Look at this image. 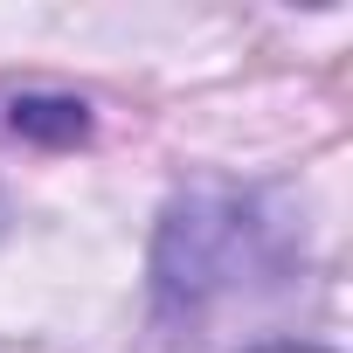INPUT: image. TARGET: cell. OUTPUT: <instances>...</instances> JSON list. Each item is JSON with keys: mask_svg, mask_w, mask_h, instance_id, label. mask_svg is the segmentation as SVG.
<instances>
[{"mask_svg": "<svg viewBox=\"0 0 353 353\" xmlns=\"http://www.w3.org/2000/svg\"><path fill=\"white\" fill-rule=\"evenodd\" d=\"M8 125L35 145H77V139H90V104L63 97V90H28L8 104Z\"/></svg>", "mask_w": 353, "mask_h": 353, "instance_id": "2", "label": "cell"}, {"mask_svg": "<svg viewBox=\"0 0 353 353\" xmlns=\"http://www.w3.org/2000/svg\"><path fill=\"white\" fill-rule=\"evenodd\" d=\"M298 277V222L263 188H188L159 215L152 312L173 339L201 332L243 291H284Z\"/></svg>", "mask_w": 353, "mask_h": 353, "instance_id": "1", "label": "cell"}, {"mask_svg": "<svg viewBox=\"0 0 353 353\" xmlns=\"http://www.w3.org/2000/svg\"><path fill=\"white\" fill-rule=\"evenodd\" d=\"M250 353H325V346H298V339H270V346H250Z\"/></svg>", "mask_w": 353, "mask_h": 353, "instance_id": "3", "label": "cell"}]
</instances>
